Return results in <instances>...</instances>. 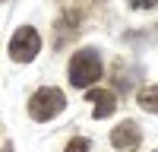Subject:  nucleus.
Listing matches in <instances>:
<instances>
[{
	"label": "nucleus",
	"instance_id": "nucleus-2",
	"mask_svg": "<svg viewBox=\"0 0 158 152\" xmlns=\"http://www.w3.org/2000/svg\"><path fill=\"white\" fill-rule=\"evenodd\" d=\"M95 79H101V60L95 51H79L70 60V82L79 89H89Z\"/></svg>",
	"mask_w": 158,
	"mask_h": 152
},
{
	"label": "nucleus",
	"instance_id": "nucleus-8",
	"mask_svg": "<svg viewBox=\"0 0 158 152\" xmlns=\"http://www.w3.org/2000/svg\"><path fill=\"white\" fill-rule=\"evenodd\" d=\"M130 3H133V6H142V10H149V6L158 3V0H130Z\"/></svg>",
	"mask_w": 158,
	"mask_h": 152
},
{
	"label": "nucleus",
	"instance_id": "nucleus-3",
	"mask_svg": "<svg viewBox=\"0 0 158 152\" xmlns=\"http://www.w3.org/2000/svg\"><path fill=\"white\" fill-rule=\"evenodd\" d=\"M38 51H41V38H38V32L32 29V25L16 29V35L10 38V57L16 60V63H29V60H35Z\"/></svg>",
	"mask_w": 158,
	"mask_h": 152
},
{
	"label": "nucleus",
	"instance_id": "nucleus-6",
	"mask_svg": "<svg viewBox=\"0 0 158 152\" xmlns=\"http://www.w3.org/2000/svg\"><path fill=\"white\" fill-rule=\"evenodd\" d=\"M136 101H139V105L146 108L149 114H158V86H146V89H139Z\"/></svg>",
	"mask_w": 158,
	"mask_h": 152
},
{
	"label": "nucleus",
	"instance_id": "nucleus-1",
	"mask_svg": "<svg viewBox=\"0 0 158 152\" xmlns=\"http://www.w3.org/2000/svg\"><path fill=\"white\" fill-rule=\"evenodd\" d=\"M63 105H67V98H63L60 89L44 86L29 98V114H32V120H51V117H57L63 111Z\"/></svg>",
	"mask_w": 158,
	"mask_h": 152
},
{
	"label": "nucleus",
	"instance_id": "nucleus-7",
	"mask_svg": "<svg viewBox=\"0 0 158 152\" xmlns=\"http://www.w3.org/2000/svg\"><path fill=\"white\" fill-rule=\"evenodd\" d=\"M92 146H89V139H82V136H76V139H70V146H67V152H89Z\"/></svg>",
	"mask_w": 158,
	"mask_h": 152
},
{
	"label": "nucleus",
	"instance_id": "nucleus-5",
	"mask_svg": "<svg viewBox=\"0 0 158 152\" xmlns=\"http://www.w3.org/2000/svg\"><path fill=\"white\" fill-rule=\"evenodd\" d=\"M89 105H95V111H92V114H95V117L101 120V117H108V114L117 108V95L111 92V89H89Z\"/></svg>",
	"mask_w": 158,
	"mask_h": 152
},
{
	"label": "nucleus",
	"instance_id": "nucleus-4",
	"mask_svg": "<svg viewBox=\"0 0 158 152\" xmlns=\"http://www.w3.org/2000/svg\"><path fill=\"white\" fill-rule=\"evenodd\" d=\"M139 139H142V133H139V127H136L133 120H123L120 127H114V133H111L114 149H120V152L136 149V146H139Z\"/></svg>",
	"mask_w": 158,
	"mask_h": 152
}]
</instances>
